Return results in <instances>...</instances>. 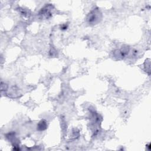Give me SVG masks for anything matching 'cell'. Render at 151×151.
Instances as JSON below:
<instances>
[{
  "instance_id": "cell-1",
  "label": "cell",
  "mask_w": 151,
  "mask_h": 151,
  "mask_svg": "<svg viewBox=\"0 0 151 151\" xmlns=\"http://www.w3.org/2000/svg\"><path fill=\"white\" fill-rule=\"evenodd\" d=\"M101 13L99 9L96 8L92 10L88 15L87 20L89 24H96L101 19Z\"/></svg>"
},
{
  "instance_id": "cell-2",
  "label": "cell",
  "mask_w": 151,
  "mask_h": 151,
  "mask_svg": "<svg viewBox=\"0 0 151 151\" xmlns=\"http://www.w3.org/2000/svg\"><path fill=\"white\" fill-rule=\"evenodd\" d=\"M47 128V123L44 120H41L39 123L37 125V129L38 130L42 131L45 130Z\"/></svg>"
}]
</instances>
